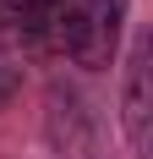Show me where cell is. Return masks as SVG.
<instances>
[{"mask_svg": "<svg viewBox=\"0 0 153 159\" xmlns=\"http://www.w3.org/2000/svg\"><path fill=\"white\" fill-rule=\"evenodd\" d=\"M120 132L131 159H153V39L142 33L126 55L120 77Z\"/></svg>", "mask_w": 153, "mask_h": 159, "instance_id": "obj_1", "label": "cell"}, {"mask_svg": "<svg viewBox=\"0 0 153 159\" xmlns=\"http://www.w3.org/2000/svg\"><path fill=\"white\" fill-rule=\"evenodd\" d=\"M88 22H93V49H98V61L115 55V39H120V22H126V0H98L88 11Z\"/></svg>", "mask_w": 153, "mask_h": 159, "instance_id": "obj_2", "label": "cell"}, {"mask_svg": "<svg viewBox=\"0 0 153 159\" xmlns=\"http://www.w3.org/2000/svg\"><path fill=\"white\" fill-rule=\"evenodd\" d=\"M16 88H22V71H16V66H0V110L16 99Z\"/></svg>", "mask_w": 153, "mask_h": 159, "instance_id": "obj_3", "label": "cell"}]
</instances>
